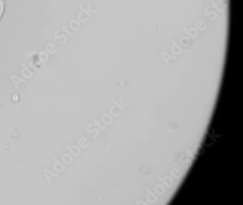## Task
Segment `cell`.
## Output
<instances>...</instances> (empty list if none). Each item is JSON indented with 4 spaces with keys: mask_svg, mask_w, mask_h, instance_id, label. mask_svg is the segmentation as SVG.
Wrapping results in <instances>:
<instances>
[{
    "mask_svg": "<svg viewBox=\"0 0 243 205\" xmlns=\"http://www.w3.org/2000/svg\"><path fill=\"white\" fill-rule=\"evenodd\" d=\"M54 170L56 171V173H61L66 169V167H65V165L64 164H62L57 158L54 157Z\"/></svg>",
    "mask_w": 243,
    "mask_h": 205,
    "instance_id": "1",
    "label": "cell"
},
{
    "mask_svg": "<svg viewBox=\"0 0 243 205\" xmlns=\"http://www.w3.org/2000/svg\"><path fill=\"white\" fill-rule=\"evenodd\" d=\"M42 172H43L44 175L46 177V180L47 181H48V184H51V181H52L51 179H52L53 177H58L59 176L58 173L54 172V171H51V170L49 169H44Z\"/></svg>",
    "mask_w": 243,
    "mask_h": 205,
    "instance_id": "2",
    "label": "cell"
},
{
    "mask_svg": "<svg viewBox=\"0 0 243 205\" xmlns=\"http://www.w3.org/2000/svg\"><path fill=\"white\" fill-rule=\"evenodd\" d=\"M66 148L70 153H72L75 158L78 157L79 155L80 154V148L77 145H73L72 147H69L68 145H66Z\"/></svg>",
    "mask_w": 243,
    "mask_h": 205,
    "instance_id": "3",
    "label": "cell"
},
{
    "mask_svg": "<svg viewBox=\"0 0 243 205\" xmlns=\"http://www.w3.org/2000/svg\"><path fill=\"white\" fill-rule=\"evenodd\" d=\"M161 55H162V58H163L165 64H166L167 66H169V61L170 59H174V60H175V59H177L176 56L171 55V54H169V53L167 52H166V51H162V52L161 53Z\"/></svg>",
    "mask_w": 243,
    "mask_h": 205,
    "instance_id": "4",
    "label": "cell"
},
{
    "mask_svg": "<svg viewBox=\"0 0 243 205\" xmlns=\"http://www.w3.org/2000/svg\"><path fill=\"white\" fill-rule=\"evenodd\" d=\"M183 31H184V32H186V34H188L193 40L198 37V31H197V30L196 29L191 28L190 29L187 30L186 28H183Z\"/></svg>",
    "mask_w": 243,
    "mask_h": 205,
    "instance_id": "5",
    "label": "cell"
},
{
    "mask_svg": "<svg viewBox=\"0 0 243 205\" xmlns=\"http://www.w3.org/2000/svg\"><path fill=\"white\" fill-rule=\"evenodd\" d=\"M172 43L173 44L172 49V51L173 54H176V55H180V54H181V53L183 51V48H182L181 47L179 46L178 44H177L175 41L173 40V39L172 40Z\"/></svg>",
    "mask_w": 243,
    "mask_h": 205,
    "instance_id": "6",
    "label": "cell"
},
{
    "mask_svg": "<svg viewBox=\"0 0 243 205\" xmlns=\"http://www.w3.org/2000/svg\"><path fill=\"white\" fill-rule=\"evenodd\" d=\"M61 160L64 165H69L71 164L72 162V157L70 154H69V153H65V154H64L63 156H62Z\"/></svg>",
    "mask_w": 243,
    "mask_h": 205,
    "instance_id": "7",
    "label": "cell"
},
{
    "mask_svg": "<svg viewBox=\"0 0 243 205\" xmlns=\"http://www.w3.org/2000/svg\"><path fill=\"white\" fill-rule=\"evenodd\" d=\"M13 77H14L15 79H16V80H14V79H12V80H13V83H14L15 86H16V89H19V85L20 83H26V80H24V79H21V78H20V77H16V75H13Z\"/></svg>",
    "mask_w": 243,
    "mask_h": 205,
    "instance_id": "8",
    "label": "cell"
},
{
    "mask_svg": "<svg viewBox=\"0 0 243 205\" xmlns=\"http://www.w3.org/2000/svg\"><path fill=\"white\" fill-rule=\"evenodd\" d=\"M85 143H89V142H88L87 139H86V138L81 137L80 139H79V141H78L79 146H80L81 148H86L88 146H89V145H85Z\"/></svg>",
    "mask_w": 243,
    "mask_h": 205,
    "instance_id": "9",
    "label": "cell"
},
{
    "mask_svg": "<svg viewBox=\"0 0 243 205\" xmlns=\"http://www.w3.org/2000/svg\"><path fill=\"white\" fill-rule=\"evenodd\" d=\"M198 22L200 24H199L197 22V24H196V26H197V29H199V30H200V31H203V30L205 29L207 26H206V24L204 23V21H198Z\"/></svg>",
    "mask_w": 243,
    "mask_h": 205,
    "instance_id": "10",
    "label": "cell"
},
{
    "mask_svg": "<svg viewBox=\"0 0 243 205\" xmlns=\"http://www.w3.org/2000/svg\"><path fill=\"white\" fill-rule=\"evenodd\" d=\"M146 191H148V193H150V195H151V196H150V197H151V198H152V197H153V198H154V200H155V201H156V200H157V197H156V196H155V194H153V193L152 192V191H150V189H148V188H147V189H146ZM148 199V202L150 203V204H152V203H153V201H150V199H149V196H148V197H147V199Z\"/></svg>",
    "mask_w": 243,
    "mask_h": 205,
    "instance_id": "11",
    "label": "cell"
},
{
    "mask_svg": "<svg viewBox=\"0 0 243 205\" xmlns=\"http://www.w3.org/2000/svg\"><path fill=\"white\" fill-rule=\"evenodd\" d=\"M100 121H96V120H94V124H95L96 126H97L99 127V129H101V130H104L106 129L105 126H101V124H99Z\"/></svg>",
    "mask_w": 243,
    "mask_h": 205,
    "instance_id": "12",
    "label": "cell"
},
{
    "mask_svg": "<svg viewBox=\"0 0 243 205\" xmlns=\"http://www.w3.org/2000/svg\"><path fill=\"white\" fill-rule=\"evenodd\" d=\"M112 102L114 103V104H115V105L117 106V107H118V109H120V110H121V111H124V108H122V107H121V105H119V104H118V103L117 102V101H115V99H112Z\"/></svg>",
    "mask_w": 243,
    "mask_h": 205,
    "instance_id": "13",
    "label": "cell"
},
{
    "mask_svg": "<svg viewBox=\"0 0 243 205\" xmlns=\"http://www.w3.org/2000/svg\"><path fill=\"white\" fill-rule=\"evenodd\" d=\"M187 155L188 157L191 158L192 159H194V152H190V151H187Z\"/></svg>",
    "mask_w": 243,
    "mask_h": 205,
    "instance_id": "14",
    "label": "cell"
},
{
    "mask_svg": "<svg viewBox=\"0 0 243 205\" xmlns=\"http://www.w3.org/2000/svg\"><path fill=\"white\" fill-rule=\"evenodd\" d=\"M1 11H2V3H1V0H0V16L1 14Z\"/></svg>",
    "mask_w": 243,
    "mask_h": 205,
    "instance_id": "15",
    "label": "cell"
},
{
    "mask_svg": "<svg viewBox=\"0 0 243 205\" xmlns=\"http://www.w3.org/2000/svg\"><path fill=\"white\" fill-rule=\"evenodd\" d=\"M138 203H140V204H147V203L142 202V201H137V204H138Z\"/></svg>",
    "mask_w": 243,
    "mask_h": 205,
    "instance_id": "16",
    "label": "cell"
}]
</instances>
